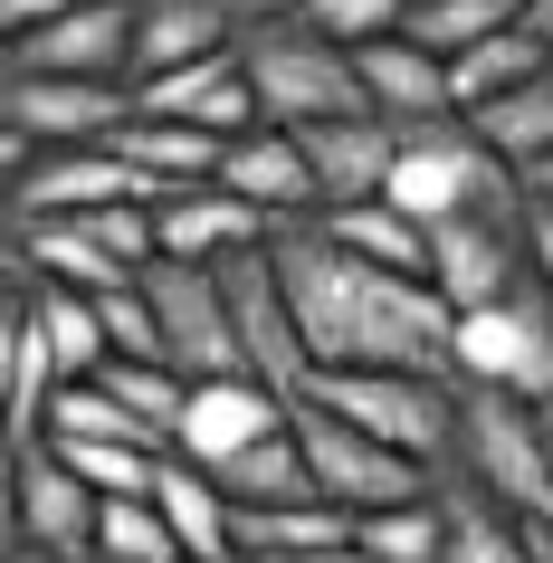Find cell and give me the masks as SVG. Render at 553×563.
I'll return each instance as SVG.
<instances>
[{
	"instance_id": "1",
	"label": "cell",
	"mask_w": 553,
	"mask_h": 563,
	"mask_svg": "<svg viewBox=\"0 0 553 563\" xmlns=\"http://www.w3.org/2000/svg\"><path fill=\"white\" fill-rule=\"evenodd\" d=\"M267 258H277V287H287L296 344L306 363H391V373H449V306H439L430 277H391V267L344 258L316 220H287L267 230Z\"/></svg>"
},
{
	"instance_id": "2",
	"label": "cell",
	"mask_w": 553,
	"mask_h": 563,
	"mask_svg": "<svg viewBox=\"0 0 553 563\" xmlns=\"http://www.w3.org/2000/svg\"><path fill=\"white\" fill-rule=\"evenodd\" d=\"M381 201L410 210L420 230H439V220H516L524 181H516L506 153L477 144V124H467V115H430V124H401Z\"/></svg>"
},
{
	"instance_id": "3",
	"label": "cell",
	"mask_w": 553,
	"mask_h": 563,
	"mask_svg": "<svg viewBox=\"0 0 553 563\" xmlns=\"http://www.w3.org/2000/svg\"><path fill=\"white\" fill-rule=\"evenodd\" d=\"M239 67H248V96H258L267 124H324V115H363V77H353L344 38L306 30V20H267V30H239Z\"/></svg>"
},
{
	"instance_id": "4",
	"label": "cell",
	"mask_w": 553,
	"mask_h": 563,
	"mask_svg": "<svg viewBox=\"0 0 553 563\" xmlns=\"http://www.w3.org/2000/svg\"><path fill=\"white\" fill-rule=\"evenodd\" d=\"M449 468H467L487 497H506L524 526H553V459H544V420H534V401H506V391L458 383Z\"/></svg>"
},
{
	"instance_id": "5",
	"label": "cell",
	"mask_w": 553,
	"mask_h": 563,
	"mask_svg": "<svg viewBox=\"0 0 553 563\" xmlns=\"http://www.w3.org/2000/svg\"><path fill=\"white\" fill-rule=\"evenodd\" d=\"M449 373L506 401H553V297L524 277L506 297L449 316Z\"/></svg>"
},
{
	"instance_id": "6",
	"label": "cell",
	"mask_w": 553,
	"mask_h": 563,
	"mask_svg": "<svg viewBox=\"0 0 553 563\" xmlns=\"http://www.w3.org/2000/svg\"><path fill=\"white\" fill-rule=\"evenodd\" d=\"M306 401L324 411H344L353 430H373V440L410 449V459H449V420H458V383H439V373H391V363H324L306 373Z\"/></svg>"
},
{
	"instance_id": "7",
	"label": "cell",
	"mask_w": 553,
	"mask_h": 563,
	"mask_svg": "<svg viewBox=\"0 0 553 563\" xmlns=\"http://www.w3.org/2000/svg\"><path fill=\"white\" fill-rule=\"evenodd\" d=\"M287 430H296V449H306V477H316V497H334L344 516H363V506H410V497H430V459H410V449L373 440V430H353L344 411H324V401H306V391H296Z\"/></svg>"
},
{
	"instance_id": "8",
	"label": "cell",
	"mask_w": 553,
	"mask_h": 563,
	"mask_svg": "<svg viewBox=\"0 0 553 563\" xmlns=\"http://www.w3.org/2000/svg\"><path fill=\"white\" fill-rule=\"evenodd\" d=\"M134 287L153 306V334H163V363L181 383L201 373H248L239 363V334H230V297H220V267H191V258H144Z\"/></svg>"
},
{
	"instance_id": "9",
	"label": "cell",
	"mask_w": 553,
	"mask_h": 563,
	"mask_svg": "<svg viewBox=\"0 0 553 563\" xmlns=\"http://www.w3.org/2000/svg\"><path fill=\"white\" fill-rule=\"evenodd\" d=\"M124 115H134V87H124V77H38V67H0V124H10L30 153L106 144Z\"/></svg>"
},
{
	"instance_id": "10",
	"label": "cell",
	"mask_w": 553,
	"mask_h": 563,
	"mask_svg": "<svg viewBox=\"0 0 553 563\" xmlns=\"http://www.w3.org/2000/svg\"><path fill=\"white\" fill-rule=\"evenodd\" d=\"M106 201H163L115 144H58V153H30L10 191H0V220H77V210H106Z\"/></svg>"
},
{
	"instance_id": "11",
	"label": "cell",
	"mask_w": 553,
	"mask_h": 563,
	"mask_svg": "<svg viewBox=\"0 0 553 563\" xmlns=\"http://www.w3.org/2000/svg\"><path fill=\"white\" fill-rule=\"evenodd\" d=\"M220 297H230L239 363L296 401L316 363H306V344H296V316H287V287H277V258H267V239H258V249H239V258H220Z\"/></svg>"
},
{
	"instance_id": "12",
	"label": "cell",
	"mask_w": 553,
	"mask_h": 563,
	"mask_svg": "<svg viewBox=\"0 0 553 563\" xmlns=\"http://www.w3.org/2000/svg\"><path fill=\"white\" fill-rule=\"evenodd\" d=\"M287 391L258 383V373H201V383L181 391V420H173V459H191V468H220V459H239V449H258L267 430H287Z\"/></svg>"
},
{
	"instance_id": "13",
	"label": "cell",
	"mask_w": 553,
	"mask_h": 563,
	"mask_svg": "<svg viewBox=\"0 0 553 563\" xmlns=\"http://www.w3.org/2000/svg\"><path fill=\"white\" fill-rule=\"evenodd\" d=\"M0 67H38V77H124L134 87V10L124 0H67L58 20H38L0 48Z\"/></svg>"
},
{
	"instance_id": "14",
	"label": "cell",
	"mask_w": 553,
	"mask_h": 563,
	"mask_svg": "<svg viewBox=\"0 0 553 563\" xmlns=\"http://www.w3.org/2000/svg\"><path fill=\"white\" fill-rule=\"evenodd\" d=\"M220 191H239V201L258 210L267 230H287V220H316V163H306V134L296 124H248V134H230L220 144Z\"/></svg>"
},
{
	"instance_id": "15",
	"label": "cell",
	"mask_w": 553,
	"mask_h": 563,
	"mask_svg": "<svg viewBox=\"0 0 553 563\" xmlns=\"http://www.w3.org/2000/svg\"><path fill=\"white\" fill-rule=\"evenodd\" d=\"M430 287L449 316L524 287V210L516 220H439L430 230Z\"/></svg>"
},
{
	"instance_id": "16",
	"label": "cell",
	"mask_w": 553,
	"mask_h": 563,
	"mask_svg": "<svg viewBox=\"0 0 553 563\" xmlns=\"http://www.w3.org/2000/svg\"><path fill=\"white\" fill-rule=\"evenodd\" d=\"M134 115H173V124H201V134H248L258 124V96H248V67H239V38L210 48L191 67H163V77H134Z\"/></svg>"
},
{
	"instance_id": "17",
	"label": "cell",
	"mask_w": 553,
	"mask_h": 563,
	"mask_svg": "<svg viewBox=\"0 0 553 563\" xmlns=\"http://www.w3.org/2000/svg\"><path fill=\"white\" fill-rule=\"evenodd\" d=\"M20 544H38V554H58V563L96 554V487L38 430L20 440Z\"/></svg>"
},
{
	"instance_id": "18",
	"label": "cell",
	"mask_w": 553,
	"mask_h": 563,
	"mask_svg": "<svg viewBox=\"0 0 553 563\" xmlns=\"http://www.w3.org/2000/svg\"><path fill=\"white\" fill-rule=\"evenodd\" d=\"M267 220L239 191H220V181H191V191H173V201H153V258H191V267H220L239 258V249H258Z\"/></svg>"
},
{
	"instance_id": "19",
	"label": "cell",
	"mask_w": 553,
	"mask_h": 563,
	"mask_svg": "<svg viewBox=\"0 0 553 563\" xmlns=\"http://www.w3.org/2000/svg\"><path fill=\"white\" fill-rule=\"evenodd\" d=\"M430 506H439V563H534L524 554V516L506 497H487L467 468H449V459L430 468Z\"/></svg>"
},
{
	"instance_id": "20",
	"label": "cell",
	"mask_w": 553,
	"mask_h": 563,
	"mask_svg": "<svg viewBox=\"0 0 553 563\" xmlns=\"http://www.w3.org/2000/svg\"><path fill=\"white\" fill-rule=\"evenodd\" d=\"M306 134V163H316V210L324 201H373L381 181H391V144H401V124L391 115H324V124H296Z\"/></svg>"
},
{
	"instance_id": "21",
	"label": "cell",
	"mask_w": 553,
	"mask_h": 563,
	"mask_svg": "<svg viewBox=\"0 0 553 563\" xmlns=\"http://www.w3.org/2000/svg\"><path fill=\"white\" fill-rule=\"evenodd\" d=\"M353 77H363V106H373V115H391V124L458 115V106H449V58H430V48H420V38H401V30L363 38V48H353Z\"/></svg>"
},
{
	"instance_id": "22",
	"label": "cell",
	"mask_w": 553,
	"mask_h": 563,
	"mask_svg": "<svg viewBox=\"0 0 553 563\" xmlns=\"http://www.w3.org/2000/svg\"><path fill=\"white\" fill-rule=\"evenodd\" d=\"M124 10H134V77L191 67V58H210V48L239 38L230 0H124Z\"/></svg>"
},
{
	"instance_id": "23",
	"label": "cell",
	"mask_w": 553,
	"mask_h": 563,
	"mask_svg": "<svg viewBox=\"0 0 553 563\" xmlns=\"http://www.w3.org/2000/svg\"><path fill=\"white\" fill-rule=\"evenodd\" d=\"M316 230L344 249V258H363V267H391V277H430V230L410 220V210H391L373 191V201H324L316 210Z\"/></svg>"
},
{
	"instance_id": "24",
	"label": "cell",
	"mask_w": 553,
	"mask_h": 563,
	"mask_svg": "<svg viewBox=\"0 0 553 563\" xmlns=\"http://www.w3.org/2000/svg\"><path fill=\"white\" fill-rule=\"evenodd\" d=\"M153 516L173 526L181 563H230V497H220V477L191 468L163 449V468H153Z\"/></svg>"
},
{
	"instance_id": "25",
	"label": "cell",
	"mask_w": 553,
	"mask_h": 563,
	"mask_svg": "<svg viewBox=\"0 0 553 563\" xmlns=\"http://www.w3.org/2000/svg\"><path fill=\"white\" fill-rule=\"evenodd\" d=\"M106 144L134 163V173L173 201V191H191V181H210L220 173V134H201V124H173V115H124Z\"/></svg>"
},
{
	"instance_id": "26",
	"label": "cell",
	"mask_w": 553,
	"mask_h": 563,
	"mask_svg": "<svg viewBox=\"0 0 553 563\" xmlns=\"http://www.w3.org/2000/svg\"><path fill=\"white\" fill-rule=\"evenodd\" d=\"M353 516L334 497H258L230 506V554H296V544H344Z\"/></svg>"
},
{
	"instance_id": "27",
	"label": "cell",
	"mask_w": 553,
	"mask_h": 563,
	"mask_svg": "<svg viewBox=\"0 0 553 563\" xmlns=\"http://www.w3.org/2000/svg\"><path fill=\"white\" fill-rule=\"evenodd\" d=\"M544 58H553V48H544L534 30H524V10H516L506 30H487L477 48H458V58H449V106H458V115H477L487 96H506L516 77H534Z\"/></svg>"
},
{
	"instance_id": "28",
	"label": "cell",
	"mask_w": 553,
	"mask_h": 563,
	"mask_svg": "<svg viewBox=\"0 0 553 563\" xmlns=\"http://www.w3.org/2000/svg\"><path fill=\"white\" fill-rule=\"evenodd\" d=\"M467 124H477V144H487V153H506L516 173L534 163V153H553V58L534 67V77H516L506 96H487V106H477Z\"/></svg>"
},
{
	"instance_id": "29",
	"label": "cell",
	"mask_w": 553,
	"mask_h": 563,
	"mask_svg": "<svg viewBox=\"0 0 553 563\" xmlns=\"http://www.w3.org/2000/svg\"><path fill=\"white\" fill-rule=\"evenodd\" d=\"M20 239H30V277L87 287V297H106V287H124V277H134V267H124L115 249L87 230V220H20Z\"/></svg>"
},
{
	"instance_id": "30",
	"label": "cell",
	"mask_w": 553,
	"mask_h": 563,
	"mask_svg": "<svg viewBox=\"0 0 553 563\" xmlns=\"http://www.w3.org/2000/svg\"><path fill=\"white\" fill-rule=\"evenodd\" d=\"M96 383H106V401H115L124 420H134V430H144L153 449H173V420H181V373L173 363H153V354H106V373H96Z\"/></svg>"
},
{
	"instance_id": "31",
	"label": "cell",
	"mask_w": 553,
	"mask_h": 563,
	"mask_svg": "<svg viewBox=\"0 0 553 563\" xmlns=\"http://www.w3.org/2000/svg\"><path fill=\"white\" fill-rule=\"evenodd\" d=\"M220 497L230 506H258V497H316V477H306V449H296V430H267L258 449H239V459H220Z\"/></svg>"
},
{
	"instance_id": "32",
	"label": "cell",
	"mask_w": 553,
	"mask_h": 563,
	"mask_svg": "<svg viewBox=\"0 0 553 563\" xmlns=\"http://www.w3.org/2000/svg\"><path fill=\"white\" fill-rule=\"evenodd\" d=\"M524 0H410L401 10V38H420L430 58H458V48H477L487 30H506Z\"/></svg>"
},
{
	"instance_id": "33",
	"label": "cell",
	"mask_w": 553,
	"mask_h": 563,
	"mask_svg": "<svg viewBox=\"0 0 553 563\" xmlns=\"http://www.w3.org/2000/svg\"><path fill=\"white\" fill-rule=\"evenodd\" d=\"M353 554L363 563H439V506L430 497L363 506V516H353Z\"/></svg>"
},
{
	"instance_id": "34",
	"label": "cell",
	"mask_w": 553,
	"mask_h": 563,
	"mask_svg": "<svg viewBox=\"0 0 553 563\" xmlns=\"http://www.w3.org/2000/svg\"><path fill=\"white\" fill-rule=\"evenodd\" d=\"M48 449L87 477L96 497H153V468H163L153 440H48Z\"/></svg>"
},
{
	"instance_id": "35",
	"label": "cell",
	"mask_w": 553,
	"mask_h": 563,
	"mask_svg": "<svg viewBox=\"0 0 553 563\" xmlns=\"http://www.w3.org/2000/svg\"><path fill=\"white\" fill-rule=\"evenodd\" d=\"M96 563H181L153 497H96Z\"/></svg>"
},
{
	"instance_id": "36",
	"label": "cell",
	"mask_w": 553,
	"mask_h": 563,
	"mask_svg": "<svg viewBox=\"0 0 553 563\" xmlns=\"http://www.w3.org/2000/svg\"><path fill=\"white\" fill-rule=\"evenodd\" d=\"M401 10H410V0H306L296 20H306V30H324V38H344V48H363V38L401 30Z\"/></svg>"
},
{
	"instance_id": "37",
	"label": "cell",
	"mask_w": 553,
	"mask_h": 563,
	"mask_svg": "<svg viewBox=\"0 0 553 563\" xmlns=\"http://www.w3.org/2000/svg\"><path fill=\"white\" fill-rule=\"evenodd\" d=\"M96 316H106V344H115V354H153V363H163V334H153V306H144V287H134V277H124V287H106V297H96Z\"/></svg>"
},
{
	"instance_id": "38",
	"label": "cell",
	"mask_w": 553,
	"mask_h": 563,
	"mask_svg": "<svg viewBox=\"0 0 553 563\" xmlns=\"http://www.w3.org/2000/svg\"><path fill=\"white\" fill-rule=\"evenodd\" d=\"M524 277L553 297V210H534V201H524Z\"/></svg>"
},
{
	"instance_id": "39",
	"label": "cell",
	"mask_w": 553,
	"mask_h": 563,
	"mask_svg": "<svg viewBox=\"0 0 553 563\" xmlns=\"http://www.w3.org/2000/svg\"><path fill=\"white\" fill-rule=\"evenodd\" d=\"M20 544V440L0 430V554Z\"/></svg>"
},
{
	"instance_id": "40",
	"label": "cell",
	"mask_w": 553,
	"mask_h": 563,
	"mask_svg": "<svg viewBox=\"0 0 553 563\" xmlns=\"http://www.w3.org/2000/svg\"><path fill=\"white\" fill-rule=\"evenodd\" d=\"M30 287V239H20V220H0V306Z\"/></svg>"
},
{
	"instance_id": "41",
	"label": "cell",
	"mask_w": 553,
	"mask_h": 563,
	"mask_svg": "<svg viewBox=\"0 0 553 563\" xmlns=\"http://www.w3.org/2000/svg\"><path fill=\"white\" fill-rule=\"evenodd\" d=\"M239 563H363V554H353V534H344V544H296V554H239Z\"/></svg>"
},
{
	"instance_id": "42",
	"label": "cell",
	"mask_w": 553,
	"mask_h": 563,
	"mask_svg": "<svg viewBox=\"0 0 553 563\" xmlns=\"http://www.w3.org/2000/svg\"><path fill=\"white\" fill-rule=\"evenodd\" d=\"M296 10H306V0H230L239 30H267V20H296Z\"/></svg>"
},
{
	"instance_id": "43",
	"label": "cell",
	"mask_w": 553,
	"mask_h": 563,
	"mask_svg": "<svg viewBox=\"0 0 553 563\" xmlns=\"http://www.w3.org/2000/svg\"><path fill=\"white\" fill-rule=\"evenodd\" d=\"M516 181H524V201H534V210H553V153H534Z\"/></svg>"
},
{
	"instance_id": "44",
	"label": "cell",
	"mask_w": 553,
	"mask_h": 563,
	"mask_svg": "<svg viewBox=\"0 0 553 563\" xmlns=\"http://www.w3.org/2000/svg\"><path fill=\"white\" fill-rule=\"evenodd\" d=\"M20 163H30V144H20V134L0 124V191H10V173H20Z\"/></svg>"
},
{
	"instance_id": "45",
	"label": "cell",
	"mask_w": 553,
	"mask_h": 563,
	"mask_svg": "<svg viewBox=\"0 0 553 563\" xmlns=\"http://www.w3.org/2000/svg\"><path fill=\"white\" fill-rule=\"evenodd\" d=\"M524 30H534V38L553 48V0H524Z\"/></svg>"
},
{
	"instance_id": "46",
	"label": "cell",
	"mask_w": 553,
	"mask_h": 563,
	"mask_svg": "<svg viewBox=\"0 0 553 563\" xmlns=\"http://www.w3.org/2000/svg\"><path fill=\"white\" fill-rule=\"evenodd\" d=\"M524 554H534V563H553V526H524Z\"/></svg>"
},
{
	"instance_id": "47",
	"label": "cell",
	"mask_w": 553,
	"mask_h": 563,
	"mask_svg": "<svg viewBox=\"0 0 553 563\" xmlns=\"http://www.w3.org/2000/svg\"><path fill=\"white\" fill-rule=\"evenodd\" d=\"M0 563H58V554H38V544H10V554H0Z\"/></svg>"
},
{
	"instance_id": "48",
	"label": "cell",
	"mask_w": 553,
	"mask_h": 563,
	"mask_svg": "<svg viewBox=\"0 0 553 563\" xmlns=\"http://www.w3.org/2000/svg\"><path fill=\"white\" fill-rule=\"evenodd\" d=\"M534 420H544V459H553V401H534Z\"/></svg>"
},
{
	"instance_id": "49",
	"label": "cell",
	"mask_w": 553,
	"mask_h": 563,
	"mask_svg": "<svg viewBox=\"0 0 553 563\" xmlns=\"http://www.w3.org/2000/svg\"><path fill=\"white\" fill-rule=\"evenodd\" d=\"M230 563H239V554H230Z\"/></svg>"
}]
</instances>
